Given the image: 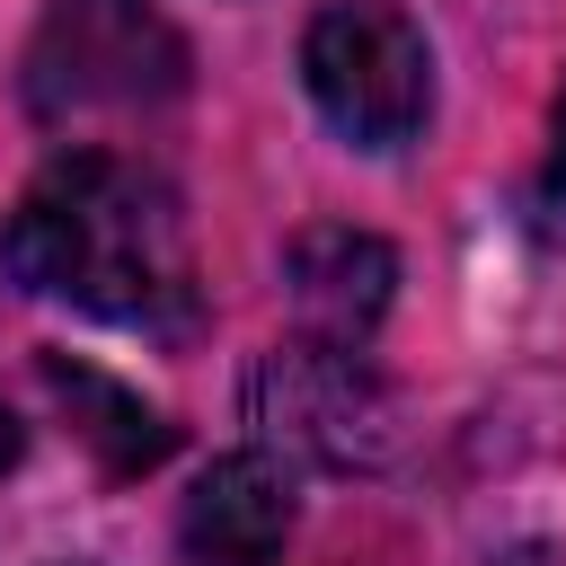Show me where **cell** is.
I'll list each match as a JSON object with an SVG mask.
<instances>
[{
	"instance_id": "cell-1",
	"label": "cell",
	"mask_w": 566,
	"mask_h": 566,
	"mask_svg": "<svg viewBox=\"0 0 566 566\" xmlns=\"http://www.w3.org/2000/svg\"><path fill=\"white\" fill-rule=\"evenodd\" d=\"M0 274L18 292L71 301V310L124 318V327L133 318L150 327V318L186 310V292H195L177 195L142 159H115V150H71L18 195V212L0 221Z\"/></svg>"
},
{
	"instance_id": "cell-2",
	"label": "cell",
	"mask_w": 566,
	"mask_h": 566,
	"mask_svg": "<svg viewBox=\"0 0 566 566\" xmlns=\"http://www.w3.org/2000/svg\"><path fill=\"white\" fill-rule=\"evenodd\" d=\"M301 80L354 150H407L433 115V53L398 0H327L301 35Z\"/></svg>"
},
{
	"instance_id": "cell-3",
	"label": "cell",
	"mask_w": 566,
	"mask_h": 566,
	"mask_svg": "<svg viewBox=\"0 0 566 566\" xmlns=\"http://www.w3.org/2000/svg\"><path fill=\"white\" fill-rule=\"evenodd\" d=\"M186 71V44L168 35V18L150 0H53L35 62H27V97L44 124L71 115H115L142 97H168Z\"/></svg>"
},
{
	"instance_id": "cell-4",
	"label": "cell",
	"mask_w": 566,
	"mask_h": 566,
	"mask_svg": "<svg viewBox=\"0 0 566 566\" xmlns=\"http://www.w3.org/2000/svg\"><path fill=\"white\" fill-rule=\"evenodd\" d=\"M256 416L292 442V451H310V460H327V469H354V460H380V389H371V371H363V345H292V354H274L265 371H256Z\"/></svg>"
},
{
	"instance_id": "cell-5",
	"label": "cell",
	"mask_w": 566,
	"mask_h": 566,
	"mask_svg": "<svg viewBox=\"0 0 566 566\" xmlns=\"http://www.w3.org/2000/svg\"><path fill=\"white\" fill-rule=\"evenodd\" d=\"M292 539V478L265 451H230L195 478L186 513H177V548L186 566H274Z\"/></svg>"
},
{
	"instance_id": "cell-6",
	"label": "cell",
	"mask_w": 566,
	"mask_h": 566,
	"mask_svg": "<svg viewBox=\"0 0 566 566\" xmlns=\"http://www.w3.org/2000/svg\"><path fill=\"white\" fill-rule=\"evenodd\" d=\"M389 283H398V256L371 230L327 221L283 248V292H292V318L310 345H363L389 310Z\"/></svg>"
},
{
	"instance_id": "cell-7",
	"label": "cell",
	"mask_w": 566,
	"mask_h": 566,
	"mask_svg": "<svg viewBox=\"0 0 566 566\" xmlns=\"http://www.w3.org/2000/svg\"><path fill=\"white\" fill-rule=\"evenodd\" d=\"M44 380L62 389V407H71V424L106 451V469L115 478H133V469H150V460H168V424L133 398V389H115L106 371H88V363H62V354H44Z\"/></svg>"
},
{
	"instance_id": "cell-8",
	"label": "cell",
	"mask_w": 566,
	"mask_h": 566,
	"mask_svg": "<svg viewBox=\"0 0 566 566\" xmlns=\"http://www.w3.org/2000/svg\"><path fill=\"white\" fill-rule=\"evenodd\" d=\"M531 212H539V230H548V239H566V88H557V115H548V159H539Z\"/></svg>"
},
{
	"instance_id": "cell-9",
	"label": "cell",
	"mask_w": 566,
	"mask_h": 566,
	"mask_svg": "<svg viewBox=\"0 0 566 566\" xmlns=\"http://www.w3.org/2000/svg\"><path fill=\"white\" fill-rule=\"evenodd\" d=\"M9 460H18V416L0 407V469H9Z\"/></svg>"
}]
</instances>
